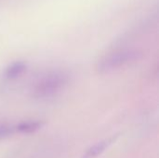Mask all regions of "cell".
I'll list each match as a JSON object with an SVG mask.
<instances>
[{
  "instance_id": "cell-2",
  "label": "cell",
  "mask_w": 159,
  "mask_h": 158,
  "mask_svg": "<svg viewBox=\"0 0 159 158\" xmlns=\"http://www.w3.org/2000/svg\"><path fill=\"white\" fill-rule=\"evenodd\" d=\"M68 82V76L61 72L51 73L43 77L34 88L33 96L36 99H46L60 92Z\"/></svg>"
},
{
  "instance_id": "cell-5",
  "label": "cell",
  "mask_w": 159,
  "mask_h": 158,
  "mask_svg": "<svg viewBox=\"0 0 159 158\" xmlns=\"http://www.w3.org/2000/svg\"><path fill=\"white\" fill-rule=\"evenodd\" d=\"M43 125H44V123L41 121H27V122H22V123L19 124L15 129L17 131H19L20 133L29 134V133L35 132L36 130L41 129Z\"/></svg>"
},
{
  "instance_id": "cell-3",
  "label": "cell",
  "mask_w": 159,
  "mask_h": 158,
  "mask_svg": "<svg viewBox=\"0 0 159 158\" xmlns=\"http://www.w3.org/2000/svg\"><path fill=\"white\" fill-rule=\"evenodd\" d=\"M118 135L113 136L109 139H106L104 141H102L100 142H98L97 144L93 145L92 147H90L84 155L82 158H96L99 156L100 155H102L111 144H113L116 139H117Z\"/></svg>"
},
{
  "instance_id": "cell-1",
  "label": "cell",
  "mask_w": 159,
  "mask_h": 158,
  "mask_svg": "<svg viewBox=\"0 0 159 158\" xmlns=\"http://www.w3.org/2000/svg\"><path fill=\"white\" fill-rule=\"evenodd\" d=\"M143 53L137 49H119L105 55L97 65L100 74H107L141 59Z\"/></svg>"
},
{
  "instance_id": "cell-4",
  "label": "cell",
  "mask_w": 159,
  "mask_h": 158,
  "mask_svg": "<svg viewBox=\"0 0 159 158\" xmlns=\"http://www.w3.org/2000/svg\"><path fill=\"white\" fill-rule=\"evenodd\" d=\"M26 70V65L23 61H15L10 64L5 73V75L8 79H15L20 76Z\"/></svg>"
},
{
  "instance_id": "cell-6",
  "label": "cell",
  "mask_w": 159,
  "mask_h": 158,
  "mask_svg": "<svg viewBox=\"0 0 159 158\" xmlns=\"http://www.w3.org/2000/svg\"><path fill=\"white\" fill-rule=\"evenodd\" d=\"M14 132V128L7 124H0V140L9 138Z\"/></svg>"
}]
</instances>
